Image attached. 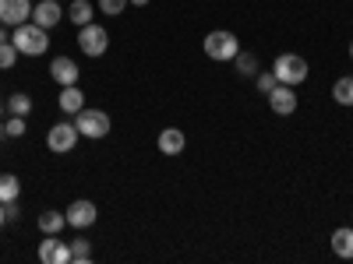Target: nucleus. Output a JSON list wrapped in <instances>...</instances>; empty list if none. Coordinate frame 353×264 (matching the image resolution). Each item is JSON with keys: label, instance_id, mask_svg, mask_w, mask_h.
Segmentation results:
<instances>
[{"label": "nucleus", "instance_id": "17", "mask_svg": "<svg viewBox=\"0 0 353 264\" xmlns=\"http://www.w3.org/2000/svg\"><path fill=\"white\" fill-rule=\"evenodd\" d=\"M21 197V180L14 173H0V201H18Z\"/></svg>", "mask_w": 353, "mask_h": 264}, {"label": "nucleus", "instance_id": "23", "mask_svg": "<svg viewBox=\"0 0 353 264\" xmlns=\"http://www.w3.org/2000/svg\"><path fill=\"white\" fill-rule=\"evenodd\" d=\"M254 81H258V92H261V96H269L272 88L279 85V78L272 74V67H269V71H258V74H254Z\"/></svg>", "mask_w": 353, "mask_h": 264}, {"label": "nucleus", "instance_id": "29", "mask_svg": "<svg viewBox=\"0 0 353 264\" xmlns=\"http://www.w3.org/2000/svg\"><path fill=\"white\" fill-rule=\"evenodd\" d=\"M0 43H8V25H0Z\"/></svg>", "mask_w": 353, "mask_h": 264}, {"label": "nucleus", "instance_id": "31", "mask_svg": "<svg viewBox=\"0 0 353 264\" xmlns=\"http://www.w3.org/2000/svg\"><path fill=\"white\" fill-rule=\"evenodd\" d=\"M4 109H8V102H4V99H0V116H4Z\"/></svg>", "mask_w": 353, "mask_h": 264}, {"label": "nucleus", "instance_id": "5", "mask_svg": "<svg viewBox=\"0 0 353 264\" xmlns=\"http://www.w3.org/2000/svg\"><path fill=\"white\" fill-rule=\"evenodd\" d=\"M78 50H81L85 56H103V53L110 50V32H106L99 21L81 25V28H78Z\"/></svg>", "mask_w": 353, "mask_h": 264}, {"label": "nucleus", "instance_id": "9", "mask_svg": "<svg viewBox=\"0 0 353 264\" xmlns=\"http://www.w3.org/2000/svg\"><path fill=\"white\" fill-rule=\"evenodd\" d=\"M39 261L43 264H68V261H74L71 257V243H64L61 236H46L39 243Z\"/></svg>", "mask_w": 353, "mask_h": 264}, {"label": "nucleus", "instance_id": "27", "mask_svg": "<svg viewBox=\"0 0 353 264\" xmlns=\"http://www.w3.org/2000/svg\"><path fill=\"white\" fill-rule=\"evenodd\" d=\"M4 212H8V219L14 222V219L21 215V208H18V201H8V204H4Z\"/></svg>", "mask_w": 353, "mask_h": 264}, {"label": "nucleus", "instance_id": "11", "mask_svg": "<svg viewBox=\"0 0 353 264\" xmlns=\"http://www.w3.org/2000/svg\"><path fill=\"white\" fill-rule=\"evenodd\" d=\"M78 74H81V67L71 60V56H53V64H50V78L57 81V85H78Z\"/></svg>", "mask_w": 353, "mask_h": 264}, {"label": "nucleus", "instance_id": "26", "mask_svg": "<svg viewBox=\"0 0 353 264\" xmlns=\"http://www.w3.org/2000/svg\"><path fill=\"white\" fill-rule=\"evenodd\" d=\"M4 131H8V138H21L25 134V116H8Z\"/></svg>", "mask_w": 353, "mask_h": 264}, {"label": "nucleus", "instance_id": "13", "mask_svg": "<svg viewBox=\"0 0 353 264\" xmlns=\"http://www.w3.org/2000/svg\"><path fill=\"white\" fill-rule=\"evenodd\" d=\"M184 148H188V138H184V131H176V127L159 131V152H163L166 159H176Z\"/></svg>", "mask_w": 353, "mask_h": 264}, {"label": "nucleus", "instance_id": "18", "mask_svg": "<svg viewBox=\"0 0 353 264\" xmlns=\"http://www.w3.org/2000/svg\"><path fill=\"white\" fill-rule=\"evenodd\" d=\"M332 99H336L339 106H353V74H346V78H339V81L332 85Z\"/></svg>", "mask_w": 353, "mask_h": 264}, {"label": "nucleus", "instance_id": "10", "mask_svg": "<svg viewBox=\"0 0 353 264\" xmlns=\"http://www.w3.org/2000/svg\"><path fill=\"white\" fill-rule=\"evenodd\" d=\"M32 21L43 25V28H53L64 21V4L61 0H39V4L32 8Z\"/></svg>", "mask_w": 353, "mask_h": 264}, {"label": "nucleus", "instance_id": "28", "mask_svg": "<svg viewBox=\"0 0 353 264\" xmlns=\"http://www.w3.org/2000/svg\"><path fill=\"white\" fill-rule=\"evenodd\" d=\"M4 222H8V212H4V201H0V229H4Z\"/></svg>", "mask_w": 353, "mask_h": 264}, {"label": "nucleus", "instance_id": "12", "mask_svg": "<svg viewBox=\"0 0 353 264\" xmlns=\"http://www.w3.org/2000/svg\"><path fill=\"white\" fill-rule=\"evenodd\" d=\"M269 106H272V113L290 116L293 109H297V92H293V85H276L269 92Z\"/></svg>", "mask_w": 353, "mask_h": 264}, {"label": "nucleus", "instance_id": "32", "mask_svg": "<svg viewBox=\"0 0 353 264\" xmlns=\"http://www.w3.org/2000/svg\"><path fill=\"white\" fill-rule=\"evenodd\" d=\"M350 60H353V43H350Z\"/></svg>", "mask_w": 353, "mask_h": 264}, {"label": "nucleus", "instance_id": "21", "mask_svg": "<svg viewBox=\"0 0 353 264\" xmlns=\"http://www.w3.org/2000/svg\"><path fill=\"white\" fill-rule=\"evenodd\" d=\"M28 109H32V96H25V92L8 96V113L11 116H28Z\"/></svg>", "mask_w": 353, "mask_h": 264}, {"label": "nucleus", "instance_id": "19", "mask_svg": "<svg viewBox=\"0 0 353 264\" xmlns=\"http://www.w3.org/2000/svg\"><path fill=\"white\" fill-rule=\"evenodd\" d=\"M68 18H71L78 28H81V25H88V21H92V4H88V0H71Z\"/></svg>", "mask_w": 353, "mask_h": 264}, {"label": "nucleus", "instance_id": "14", "mask_svg": "<svg viewBox=\"0 0 353 264\" xmlns=\"http://www.w3.org/2000/svg\"><path fill=\"white\" fill-rule=\"evenodd\" d=\"M57 106L64 109V116H74V113L85 109V92H81L78 85H64L61 96H57Z\"/></svg>", "mask_w": 353, "mask_h": 264}, {"label": "nucleus", "instance_id": "2", "mask_svg": "<svg viewBox=\"0 0 353 264\" xmlns=\"http://www.w3.org/2000/svg\"><path fill=\"white\" fill-rule=\"evenodd\" d=\"M272 74L279 78V85H304L307 81V74H311V67H307V60L301 53H279L276 60H272Z\"/></svg>", "mask_w": 353, "mask_h": 264}, {"label": "nucleus", "instance_id": "30", "mask_svg": "<svg viewBox=\"0 0 353 264\" xmlns=\"http://www.w3.org/2000/svg\"><path fill=\"white\" fill-rule=\"evenodd\" d=\"M131 4H134V8H145V4H149V0H131Z\"/></svg>", "mask_w": 353, "mask_h": 264}, {"label": "nucleus", "instance_id": "22", "mask_svg": "<svg viewBox=\"0 0 353 264\" xmlns=\"http://www.w3.org/2000/svg\"><path fill=\"white\" fill-rule=\"evenodd\" d=\"M18 56H21V53H18V46H14L11 39L0 43V71H11V67L18 64Z\"/></svg>", "mask_w": 353, "mask_h": 264}, {"label": "nucleus", "instance_id": "25", "mask_svg": "<svg viewBox=\"0 0 353 264\" xmlns=\"http://www.w3.org/2000/svg\"><path fill=\"white\" fill-rule=\"evenodd\" d=\"M71 257H74V261H88V257H92V243H88L85 236H78V240L71 243Z\"/></svg>", "mask_w": 353, "mask_h": 264}, {"label": "nucleus", "instance_id": "16", "mask_svg": "<svg viewBox=\"0 0 353 264\" xmlns=\"http://www.w3.org/2000/svg\"><path fill=\"white\" fill-rule=\"evenodd\" d=\"M332 254H336V257H346V261L353 257V226H350V229L343 226V229L332 232Z\"/></svg>", "mask_w": 353, "mask_h": 264}, {"label": "nucleus", "instance_id": "4", "mask_svg": "<svg viewBox=\"0 0 353 264\" xmlns=\"http://www.w3.org/2000/svg\"><path fill=\"white\" fill-rule=\"evenodd\" d=\"M74 127H78V134L81 138H88V141H99V138H106L110 134V113L106 109H81V113H74Z\"/></svg>", "mask_w": 353, "mask_h": 264}, {"label": "nucleus", "instance_id": "15", "mask_svg": "<svg viewBox=\"0 0 353 264\" xmlns=\"http://www.w3.org/2000/svg\"><path fill=\"white\" fill-rule=\"evenodd\" d=\"M64 226H68V215L64 212H43L39 215V232H43V236H61V232H64Z\"/></svg>", "mask_w": 353, "mask_h": 264}, {"label": "nucleus", "instance_id": "8", "mask_svg": "<svg viewBox=\"0 0 353 264\" xmlns=\"http://www.w3.org/2000/svg\"><path fill=\"white\" fill-rule=\"evenodd\" d=\"M32 18V0H0V25H21Z\"/></svg>", "mask_w": 353, "mask_h": 264}, {"label": "nucleus", "instance_id": "20", "mask_svg": "<svg viewBox=\"0 0 353 264\" xmlns=\"http://www.w3.org/2000/svg\"><path fill=\"white\" fill-rule=\"evenodd\" d=\"M233 67H237V74L241 78H254L258 74V60H254V53H237V56H233Z\"/></svg>", "mask_w": 353, "mask_h": 264}, {"label": "nucleus", "instance_id": "1", "mask_svg": "<svg viewBox=\"0 0 353 264\" xmlns=\"http://www.w3.org/2000/svg\"><path fill=\"white\" fill-rule=\"evenodd\" d=\"M11 43L18 46L21 56H43V53L50 50V28H43V25H36L32 18H28V21L14 25Z\"/></svg>", "mask_w": 353, "mask_h": 264}, {"label": "nucleus", "instance_id": "3", "mask_svg": "<svg viewBox=\"0 0 353 264\" xmlns=\"http://www.w3.org/2000/svg\"><path fill=\"white\" fill-rule=\"evenodd\" d=\"M201 46H205V56H209V60H216V64H230L233 56L241 53V43H237V36H233V32H226V28H216V32H209Z\"/></svg>", "mask_w": 353, "mask_h": 264}, {"label": "nucleus", "instance_id": "24", "mask_svg": "<svg viewBox=\"0 0 353 264\" xmlns=\"http://www.w3.org/2000/svg\"><path fill=\"white\" fill-rule=\"evenodd\" d=\"M128 8H131V0H99V11L110 14V18H117V14L128 11Z\"/></svg>", "mask_w": 353, "mask_h": 264}, {"label": "nucleus", "instance_id": "7", "mask_svg": "<svg viewBox=\"0 0 353 264\" xmlns=\"http://www.w3.org/2000/svg\"><path fill=\"white\" fill-rule=\"evenodd\" d=\"M64 215H68V226L71 229H88V226H96L99 208L88 197H78V201H71L68 208H64Z\"/></svg>", "mask_w": 353, "mask_h": 264}, {"label": "nucleus", "instance_id": "6", "mask_svg": "<svg viewBox=\"0 0 353 264\" xmlns=\"http://www.w3.org/2000/svg\"><path fill=\"white\" fill-rule=\"evenodd\" d=\"M78 138H81L78 127L68 124V120H61V124H53V127L46 131V148H50L53 155H68V152H74Z\"/></svg>", "mask_w": 353, "mask_h": 264}]
</instances>
